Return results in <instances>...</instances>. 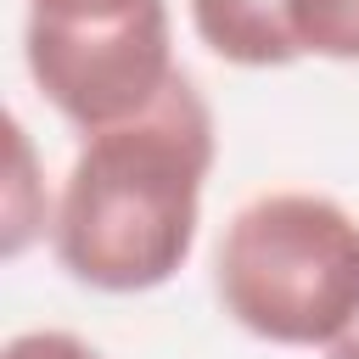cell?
Segmentation results:
<instances>
[{"label":"cell","mask_w":359,"mask_h":359,"mask_svg":"<svg viewBox=\"0 0 359 359\" xmlns=\"http://www.w3.org/2000/svg\"><path fill=\"white\" fill-rule=\"evenodd\" d=\"M213 157V107L185 73L140 118L84 135L50 208L56 264L112 297L174 280L196 247Z\"/></svg>","instance_id":"obj_1"},{"label":"cell","mask_w":359,"mask_h":359,"mask_svg":"<svg viewBox=\"0 0 359 359\" xmlns=\"http://www.w3.org/2000/svg\"><path fill=\"white\" fill-rule=\"evenodd\" d=\"M213 292L247 337L325 353L359 314V219L314 191H264L230 213Z\"/></svg>","instance_id":"obj_2"},{"label":"cell","mask_w":359,"mask_h":359,"mask_svg":"<svg viewBox=\"0 0 359 359\" xmlns=\"http://www.w3.org/2000/svg\"><path fill=\"white\" fill-rule=\"evenodd\" d=\"M22 62L34 90L79 129L101 135L168 95V84L185 73L174 62V22L168 0H151L112 22H28L22 28Z\"/></svg>","instance_id":"obj_3"},{"label":"cell","mask_w":359,"mask_h":359,"mask_svg":"<svg viewBox=\"0 0 359 359\" xmlns=\"http://www.w3.org/2000/svg\"><path fill=\"white\" fill-rule=\"evenodd\" d=\"M196 39L230 67H292L303 62L286 28V0H191Z\"/></svg>","instance_id":"obj_4"},{"label":"cell","mask_w":359,"mask_h":359,"mask_svg":"<svg viewBox=\"0 0 359 359\" xmlns=\"http://www.w3.org/2000/svg\"><path fill=\"white\" fill-rule=\"evenodd\" d=\"M6 140H11V180H6V202H0V213H6L0 252L17 258L34 236H50V208L56 202L45 196V185L34 174V140H28V129H22L17 112L6 118Z\"/></svg>","instance_id":"obj_5"},{"label":"cell","mask_w":359,"mask_h":359,"mask_svg":"<svg viewBox=\"0 0 359 359\" xmlns=\"http://www.w3.org/2000/svg\"><path fill=\"white\" fill-rule=\"evenodd\" d=\"M286 28L297 56L359 62V0H286Z\"/></svg>","instance_id":"obj_6"},{"label":"cell","mask_w":359,"mask_h":359,"mask_svg":"<svg viewBox=\"0 0 359 359\" xmlns=\"http://www.w3.org/2000/svg\"><path fill=\"white\" fill-rule=\"evenodd\" d=\"M151 0H28V22H112V17H129Z\"/></svg>","instance_id":"obj_7"},{"label":"cell","mask_w":359,"mask_h":359,"mask_svg":"<svg viewBox=\"0 0 359 359\" xmlns=\"http://www.w3.org/2000/svg\"><path fill=\"white\" fill-rule=\"evenodd\" d=\"M0 359H101V353L73 331H17L0 348Z\"/></svg>","instance_id":"obj_8"},{"label":"cell","mask_w":359,"mask_h":359,"mask_svg":"<svg viewBox=\"0 0 359 359\" xmlns=\"http://www.w3.org/2000/svg\"><path fill=\"white\" fill-rule=\"evenodd\" d=\"M325 359H359V314H353V320H348V331L325 348Z\"/></svg>","instance_id":"obj_9"}]
</instances>
